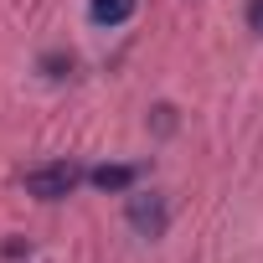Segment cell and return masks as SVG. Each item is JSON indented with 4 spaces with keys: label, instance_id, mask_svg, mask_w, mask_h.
I'll return each mask as SVG.
<instances>
[{
    "label": "cell",
    "instance_id": "cell-1",
    "mask_svg": "<svg viewBox=\"0 0 263 263\" xmlns=\"http://www.w3.org/2000/svg\"><path fill=\"white\" fill-rule=\"evenodd\" d=\"M83 181V171L78 165H67V160H57V165H42V171H26V191L36 196V201H62V196H72V186Z\"/></svg>",
    "mask_w": 263,
    "mask_h": 263
},
{
    "label": "cell",
    "instance_id": "cell-5",
    "mask_svg": "<svg viewBox=\"0 0 263 263\" xmlns=\"http://www.w3.org/2000/svg\"><path fill=\"white\" fill-rule=\"evenodd\" d=\"M248 31L263 36V0H248Z\"/></svg>",
    "mask_w": 263,
    "mask_h": 263
},
{
    "label": "cell",
    "instance_id": "cell-3",
    "mask_svg": "<svg viewBox=\"0 0 263 263\" xmlns=\"http://www.w3.org/2000/svg\"><path fill=\"white\" fill-rule=\"evenodd\" d=\"M135 165H98V171H88V181L98 186V191H129L135 186Z\"/></svg>",
    "mask_w": 263,
    "mask_h": 263
},
{
    "label": "cell",
    "instance_id": "cell-2",
    "mask_svg": "<svg viewBox=\"0 0 263 263\" xmlns=\"http://www.w3.org/2000/svg\"><path fill=\"white\" fill-rule=\"evenodd\" d=\"M129 227H135L140 237H165V227H171V212H165V196H155V191H135L129 196Z\"/></svg>",
    "mask_w": 263,
    "mask_h": 263
},
{
    "label": "cell",
    "instance_id": "cell-4",
    "mask_svg": "<svg viewBox=\"0 0 263 263\" xmlns=\"http://www.w3.org/2000/svg\"><path fill=\"white\" fill-rule=\"evenodd\" d=\"M88 16L98 26H124L129 16H135V0H88Z\"/></svg>",
    "mask_w": 263,
    "mask_h": 263
}]
</instances>
